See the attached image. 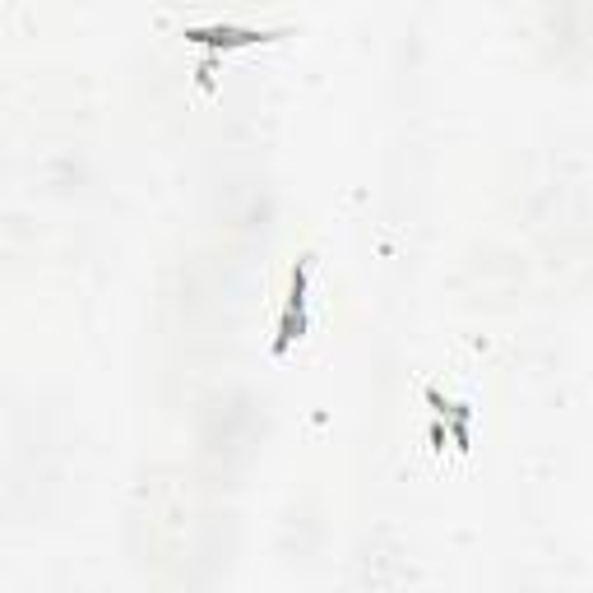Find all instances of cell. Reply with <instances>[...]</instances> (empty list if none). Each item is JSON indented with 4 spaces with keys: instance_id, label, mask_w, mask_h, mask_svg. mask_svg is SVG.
I'll return each mask as SVG.
<instances>
[{
    "instance_id": "obj_2",
    "label": "cell",
    "mask_w": 593,
    "mask_h": 593,
    "mask_svg": "<svg viewBox=\"0 0 593 593\" xmlns=\"http://www.w3.org/2000/svg\"><path fill=\"white\" fill-rule=\"evenodd\" d=\"M181 38L209 51H237V47H265L278 42L283 33H265V28H241V24H190L181 28Z\"/></svg>"
},
{
    "instance_id": "obj_1",
    "label": "cell",
    "mask_w": 593,
    "mask_h": 593,
    "mask_svg": "<svg viewBox=\"0 0 593 593\" xmlns=\"http://www.w3.org/2000/svg\"><path fill=\"white\" fill-rule=\"evenodd\" d=\"M306 306H311V255H297L292 278H288V302H283V316H278V334H274V343H269L274 357H288L292 343H302Z\"/></svg>"
},
{
    "instance_id": "obj_3",
    "label": "cell",
    "mask_w": 593,
    "mask_h": 593,
    "mask_svg": "<svg viewBox=\"0 0 593 593\" xmlns=\"http://www.w3.org/2000/svg\"><path fill=\"white\" fill-rule=\"evenodd\" d=\"M427 404L436 408V417H445V422L455 427V450H468V422H473V408H468V404H450V399H441V390H436V385L427 390Z\"/></svg>"
}]
</instances>
